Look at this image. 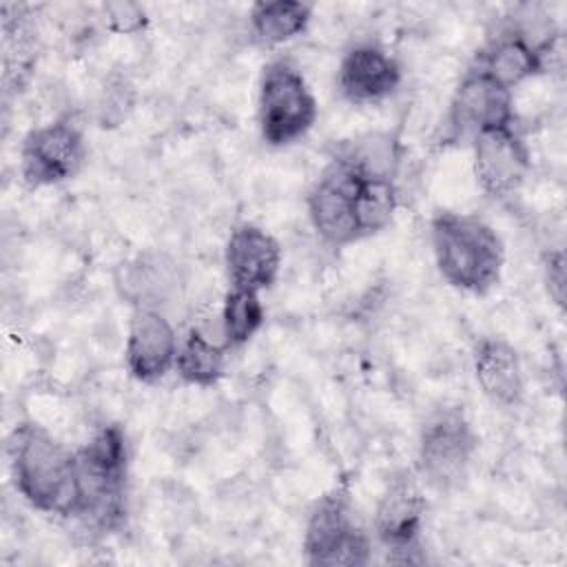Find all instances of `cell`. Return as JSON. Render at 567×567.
<instances>
[{
    "label": "cell",
    "mask_w": 567,
    "mask_h": 567,
    "mask_svg": "<svg viewBox=\"0 0 567 567\" xmlns=\"http://www.w3.org/2000/svg\"><path fill=\"white\" fill-rule=\"evenodd\" d=\"M7 450L20 496L40 512L73 516L78 505L75 452L38 423H20Z\"/></svg>",
    "instance_id": "1"
},
{
    "label": "cell",
    "mask_w": 567,
    "mask_h": 567,
    "mask_svg": "<svg viewBox=\"0 0 567 567\" xmlns=\"http://www.w3.org/2000/svg\"><path fill=\"white\" fill-rule=\"evenodd\" d=\"M430 239L436 268L450 286L485 295L498 284L505 248L496 230L481 217L439 210L430 221Z\"/></svg>",
    "instance_id": "2"
},
{
    "label": "cell",
    "mask_w": 567,
    "mask_h": 567,
    "mask_svg": "<svg viewBox=\"0 0 567 567\" xmlns=\"http://www.w3.org/2000/svg\"><path fill=\"white\" fill-rule=\"evenodd\" d=\"M78 505L73 518L91 532L115 529L124 518L126 436L117 425L100 427L75 452Z\"/></svg>",
    "instance_id": "3"
},
{
    "label": "cell",
    "mask_w": 567,
    "mask_h": 567,
    "mask_svg": "<svg viewBox=\"0 0 567 567\" xmlns=\"http://www.w3.org/2000/svg\"><path fill=\"white\" fill-rule=\"evenodd\" d=\"M317 100L288 60H272L264 66L257 95V124L261 140L270 146H288L301 140L317 122Z\"/></svg>",
    "instance_id": "4"
},
{
    "label": "cell",
    "mask_w": 567,
    "mask_h": 567,
    "mask_svg": "<svg viewBox=\"0 0 567 567\" xmlns=\"http://www.w3.org/2000/svg\"><path fill=\"white\" fill-rule=\"evenodd\" d=\"M303 554L310 565L326 567H361L370 563V536L357 518L348 489L334 487L315 503L303 532Z\"/></svg>",
    "instance_id": "5"
},
{
    "label": "cell",
    "mask_w": 567,
    "mask_h": 567,
    "mask_svg": "<svg viewBox=\"0 0 567 567\" xmlns=\"http://www.w3.org/2000/svg\"><path fill=\"white\" fill-rule=\"evenodd\" d=\"M478 436L458 408L436 410L421 427L416 470L436 492H452L467 478Z\"/></svg>",
    "instance_id": "6"
},
{
    "label": "cell",
    "mask_w": 567,
    "mask_h": 567,
    "mask_svg": "<svg viewBox=\"0 0 567 567\" xmlns=\"http://www.w3.org/2000/svg\"><path fill=\"white\" fill-rule=\"evenodd\" d=\"M425 496L410 472L394 474L374 507V534L390 563H421L419 538L425 520Z\"/></svg>",
    "instance_id": "7"
},
{
    "label": "cell",
    "mask_w": 567,
    "mask_h": 567,
    "mask_svg": "<svg viewBox=\"0 0 567 567\" xmlns=\"http://www.w3.org/2000/svg\"><path fill=\"white\" fill-rule=\"evenodd\" d=\"M84 157L82 128L71 117H58L27 133L20 146V173L29 186H55L71 179Z\"/></svg>",
    "instance_id": "8"
},
{
    "label": "cell",
    "mask_w": 567,
    "mask_h": 567,
    "mask_svg": "<svg viewBox=\"0 0 567 567\" xmlns=\"http://www.w3.org/2000/svg\"><path fill=\"white\" fill-rule=\"evenodd\" d=\"M447 126L456 140H474L481 133L514 126L512 91L478 66H472L454 89L447 109Z\"/></svg>",
    "instance_id": "9"
},
{
    "label": "cell",
    "mask_w": 567,
    "mask_h": 567,
    "mask_svg": "<svg viewBox=\"0 0 567 567\" xmlns=\"http://www.w3.org/2000/svg\"><path fill=\"white\" fill-rule=\"evenodd\" d=\"M357 182L339 162L330 159L308 193V217L315 233L334 248L363 239L357 217Z\"/></svg>",
    "instance_id": "10"
},
{
    "label": "cell",
    "mask_w": 567,
    "mask_h": 567,
    "mask_svg": "<svg viewBox=\"0 0 567 567\" xmlns=\"http://www.w3.org/2000/svg\"><path fill=\"white\" fill-rule=\"evenodd\" d=\"M472 146L474 175L481 188L494 199L518 193L532 171V153L516 126L481 133L472 140Z\"/></svg>",
    "instance_id": "11"
},
{
    "label": "cell",
    "mask_w": 567,
    "mask_h": 567,
    "mask_svg": "<svg viewBox=\"0 0 567 567\" xmlns=\"http://www.w3.org/2000/svg\"><path fill=\"white\" fill-rule=\"evenodd\" d=\"M179 339L173 323L162 310L135 308L126 334V370L140 383H157L173 368L177 359Z\"/></svg>",
    "instance_id": "12"
},
{
    "label": "cell",
    "mask_w": 567,
    "mask_h": 567,
    "mask_svg": "<svg viewBox=\"0 0 567 567\" xmlns=\"http://www.w3.org/2000/svg\"><path fill=\"white\" fill-rule=\"evenodd\" d=\"M113 286L120 299L133 306V310H162L177 297L182 272L171 255L162 250H142L115 268Z\"/></svg>",
    "instance_id": "13"
},
{
    "label": "cell",
    "mask_w": 567,
    "mask_h": 567,
    "mask_svg": "<svg viewBox=\"0 0 567 567\" xmlns=\"http://www.w3.org/2000/svg\"><path fill=\"white\" fill-rule=\"evenodd\" d=\"M281 246L279 241L257 224H239L230 230L224 264L233 288L266 290L270 288L281 270Z\"/></svg>",
    "instance_id": "14"
},
{
    "label": "cell",
    "mask_w": 567,
    "mask_h": 567,
    "mask_svg": "<svg viewBox=\"0 0 567 567\" xmlns=\"http://www.w3.org/2000/svg\"><path fill=\"white\" fill-rule=\"evenodd\" d=\"M401 84L399 62L374 42L352 44L337 71L339 93L352 104H374L390 97Z\"/></svg>",
    "instance_id": "15"
},
{
    "label": "cell",
    "mask_w": 567,
    "mask_h": 567,
    "mask_svg": "<svg viewBox=\"0 0 567 567\" xmlns=\"http://www.w3.org/2000/svg\"><path fill=\"white\" fill-rule=\"evenodd\" d=\"M474 377L481 392L498 408H514L525 394L523 363L512 343L483 337L474 348Z\"/></svg>",
    "instance_id": "16"
},
{
    "label": "cell",
    "mask_w": 567,
    "mask_h": 567,
    "mask_svg": "<svg viewBox=\"0 0 567 567\" xmlns=\"http://www.w3.org/2000/svg\"><path fill=\"white\" fill-rule=\"evenodd\" d=\"M474 66L485 71L507 91H514V86L547 69L543 55L534 51L527 42H523L516 33H512L507 27L485 44Z\"/></svg>",
    "instance_id": "17"
},
{
    "label": "cell",
    "mask_w": 567,
    "mask_h": 567,
    "mask_svg": "<svg viewBox=\"0 0 567 567\" xmlns=\"http://www.w3.org/2000/svg\"><path fill=\"white\" fill-rule=\"evenodd\" d=\"M332 159L357 177L394 182L401 164V144L390 131H368L346 140Z\"/></svg>",
    "instance_id": "18"
},
{
    "label": "cell",
    "mask_w": 567,
    "mask_h": 567,
    "mask_svg": "<svg viewBox=\"0 0 567 567\" xmlns=\"http://www.w3.org/2000/svg\"><path fill=\"white\" fill-rule=\"evenodd\" d=\"M312 18V4L301 0H270L250 7V31L264 47L284 44L306 31Z\"/></svg>",
    "instance_id": "19"
},
{
    "label": "cell",
    "mask_w": 567,
    "mask_h": 567,
    "mask_svg": "<svg viewBox=\"0 0 567 567\" xmlns=\"http://www.w3.org/2000/svg\"><path fill=\"white\" fill-rule=\"evenodd\" d=\"M224 365L226 343L213 341L202 328H190L179 341L175 370L182 381L197 388H210L221 379Z\"/></svg>",
    "instance_id": "20"
},
{
    "label": "cell",
    "mask_w": 567,
    "mask_h": 567,
    "mask_svg": "<svg viewBox=\"0 0 567 567\" xmlns=\"http://www.w3.org/2000/svg\"><path fill=\"white\" fill-rule=\"evenodd\" d=\"M221 337L226 348L244 346L264 326L266 310L257 290L233 288L226 292L221 303Z\"/></svg>",
    "instance_id": "21"
},
{
    "label": "cell",
    "mask_w": 567,
    "mask_h": 567,
    "mask_svg": "<svg viewBox=\"0 0 567 567\" xmlns=\"http://www.w3.org/2000/svg\"><path fill=\"white\" fill-rule=\"evenodd\" d=\"M399 206L396 184L390 179H363L357 182V217L363 237L381 233L390 226Z\"/></svg>",
    "instance_id": "22"
},
{
    "label": "cell",
    "mask_w": 567,
    "mask_h": 567,
    "mask_svg": "<svg viewBox=\"0 0 567 567\" xmlns=\"http://www.w3.org/2000/svg\"><path fill=\"white\" fill-rule=\"evenodd\" d=\"M133 84L126 75H111L104 86L97 102V117L102 126H117L126 120V115L133 109Z\"/></svg>",
    "instance_id": "23"
},
{
    "label": "cell",
    "mask_w": 567,
    "mask_h": 567,
    "mask_svg": "<svg viewBox=\"0 0 567 567\" xmlns=\"http://www.w3.org/2000/svg\"><path fill=\"white\" fill-rule=\"evenodd\" d=\"M104 22L113 33H137L146 24V11L135 2L104 4Z\"/></svg>",
    "instance_id": "24"
},
{
    "label": "cell",
    "mask_w": 567,
    "mask_h": 567,
    "mask_svg": "<svg viewBox=\"0 0 567 567\" xmlns=\"http://www.w3.org/2000/svg\"><path fill=\"white\" fill-rule=\"evenodd\" d=\"M547 292L556 306L565 303V252L560 248L549 250L543 261Z\"/></svg>",
    "instance_id": "25"
}]
</instances>
